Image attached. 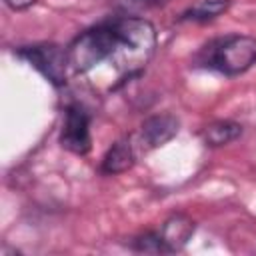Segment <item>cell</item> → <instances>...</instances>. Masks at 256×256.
<instances>
[{
    "mask_svg": "<svg viewBox=\"0 0 256 256\" xmlns=\"http://www.w3.org/2000/svg\"><path fill=\"white\" fill-rule=\"evenodd\" d=\"M230 8V0H200L180 14V22H210Z\"/></svg>",
    "mask_w": 256,
    "mask_h": 256,
    "instance_id": "obj_9",
    "label": "cell"
},
{
    "mask_svg": "<svg viewBox=\"0 0 256 256\" xmlns=\"http://www.w3.org/2000/svg\"><path fill=\"white\" fill-rule=\"evenodd\" d=\"M240 134H242V126L238 122H234V120H216V122L208 124L202 130V140H204L206 146L218 148V146L234 142L236 138H240Z\"/></svg>",
    "mask_w": 256,
    "mask_h": 256,
    "instance_id": "obj_8",
    "label": "cell"
},
{
    "mask_svg": "<svg viewBox=\"0 0 256 256\" xmlns=\"http://www.w3.org/2000/svg\"><path fill=\"white\" fill-rule=\"evenodd\" d=\"M136 158H138V152L132 142V136H124V138L116 140L106 150V154L102 156V162H100V172L108 174V176L126 172L128 168H132Z\"/></svg>",
    "mask_w": 256,
    "mask_h": 256,
    "instance_id": "obj_6",
    "label": "cell"
},
{
    "mask_svg": "<svg viewBox=\"0 0 256 256\" xmlns=\"http://www.w3.org/2000/svg\"><path fill=\"white\" fill-rule=\"evenodd\" d=\"M130 248L134 252H144V254H172L158 230H148L134 236L130 240Z\"/></svg>",
    "mask_w": 256,
    "mask_h": 256,
    "instance_id": "obj_10",
    "label": "cell"
},
{
    "mask_svg": "<svg viewBox=\"0 0 256 256\" xmlns=\"http://www.w3.org/2000/svg\"><path fill=\"white\" fill-rule=\"evenodd\" d=\"M156 46L158 36L150 20L114 16L86 28L66 48L74 74L114 92L146 70Z\"/></svg>",
    "mask_w": 256,
    "mask_h": 256,
    "instance_id": "obj_1",
    "label": "cell"
},
{
    "mask_svg": "<svg viewBox=\"0 0 256 256\" xmlns=\"http://www.w3.org/2000/svg\"><path fill=\"white\" fill-rule=\"evenodd\" d=\"M178 118L172 114H156L150 116L142 122L140 130L136 134H132V142L136 146L138 154H146L154 148L164 146L166 142H170L176 134H178Z\"/></svg>",
    "mask_w": 256,
    "mask_h": 256,
    "instance_id": "obj_5",
    "label": "cell"
},
{
    "mask_svg": "<svg viewBox=\"0 0 256 256\" xmlns=\"http://www.w3.org/2000/svg\"><path fill=\"white\" fill-rule=\"evenodd\" d=\"M158 232L164 238L170 252H178L186 246V242L194 234V220L188 218L186 214H172L168 220H164Z\"/></svg>",
    "mask_w": 256,
    "mask_h": 256,
    "instance_id": "obj_7",
    "label": "cell"
},
{
    "mask_svg": "<svg viewBox=\"0 0 256 256\" xmlns=\"http://www.w3.org/2000/svg\"><path fill=\"white\" fill-rule=\"evenodd\" d=\"M60 146L76 156H84L92 148L90 114L80 102H70L66 106L60 130Z\"/></svg>",
    "mask_w": 256,
    "mask_h": 256,
    "instance_id": "obj_4",
    "label": "cell"
},
{
    "mask_svg": "<svg viewBox=\"0 0 256 256\" xmlns=\"http://www.w3.org/2000/svg\"><path fill=\"white\" fill-rule=\"evenodd\" d=\"M170 0H126V8H154L160 4H166Z\"/></svg>",
    "mask_w": 256,
    "mask_h": 256,
    "instance_id": "obj_11",
    "label": "cell"
},
{
    "mask_svg": "<svg viewBox=\"0 0 256 256\" xmlns=\"http://www.w3.org/2000/svg\"><path fill=\"white\" fill-rule=\"evenodd\" d=\"M192 64L224 76H240L256 64V38L248 34L212 38L194 54Z\"/></svg>",
    "mask_w": 256,
    "mask_h": 256,
    "instance_id": "obj_2",
    "label": "cell"
},
{
    "mask_svg": "<svg viewBox=\"0 0 256 256\" xmlns=\"http://www.w3.org/2000/svg\"><path fill=\"white\" fill-rule=\"evenodd\" d=\"M14 54L22 60H26L32 68H36L50 84L64 86L70 60H68V48H62L52 42H40L30 46H20L14 50Z\"/></svg>",
    "mask_w": 256,
    "mask_h": 256,
    "instance_id": "obj_3",
    "label": "cell"
},
{
    "mask_svg": "<svg viewBox=\"0 0 256 256\" xmlns=\"http://www.w3.org/2000/svg\"><path fill=\"white\" fill-rule=\"evenodd\" d=\"M4 2H6L8 8H12V10H16V12H20V10H28L30 6L36 4V0H4Z\"/></svg>",
    "mask_w": 256,
    "mask_h": 256,
    "instance_id": "obj_12",
    "label": "cell"
}]
</instances>
